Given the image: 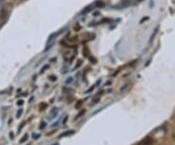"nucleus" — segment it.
Segmentation results:
<instances>
[{
	"instance_id": "obj_8",
	"label": "nucleus",
	"mask_w": 175,
	"mask_h": 145,
	"mask_svg": "<svg viewBox=\"0 0 175 145\" xmlns=\"http://www.w3.org/2000/svg\"><path fill=\"white\" fill-rule=\"evenodd\" d=\"M73 134V131H65V134H61L59 137H65V135H69V134Z\"/></svg>"
},
{
	"instance_id": "obj_15",
	"label": "nucleus",
	"mask_w": 175,
	"mask_h": 145,
	"mask_svg": "<svg viewBox=\"0 0 175 145\" xmlns=\"http://www.w3.org/2000/svg\"><path fill=\"white\" fill-rule=\"evenodd\" d=\"M71 82H72V78L69 77V79H67V80H66V84H70Z\"/></svg>"
},
{
	"instance_id": "obj_20",
	"label": "nucleus",
	"mask_w": 175,
	"mask_h": 145,
	"mask_svg": "<svg viewBox=\"0 0 175 145\" xmlns=\"http://www.w3.org/2000/svg\"><path fill=\"white\" fill-rule=\"evenodd\" d=\"M173 139H174V140H175V134H173Z\"/></svg>"
},
{
	"instance_id": "obj_7",
	"label": "nucleus",
	"mask_w": 175,
	"mask_h": 145,
	"mask_svg": "<svg viewBox=\"0 0 175 145\" xmlns=\"http://www.w3.org/2000/svg\"><path fill=\"white\" fill-rule=\"evenodd\" d=\"M82 104H83V100H79V102H78V103L75 105V107H76L77 109H78V108H80Z\"/></svg>"
},
{
	"instance_id": "obj_14",
	"label": "nucleus",
	"mask_w": 175,
	"mask_h": 145,
	"mask_svg": "<svg viewBox=\"0 0 175 145\" xmlns=\"http://www.w3.org/2000/svg\"><path fill=\"white\" fill-rule=\"evenodd\" d=\"M90 60H91V61H93V63H96V60H95L94 58H93V56H91V58H90Z\"/></svg>"
},
{
	"instance_id": "obj_16",
	"label": "nucleus",
	"mask_w": 175,
	"mask_h": 145,
	"mask_svg": "<svg viewBox=\"0 0 175 145\" xmlns=\"http://www.w3.org/2000/svg\"><path fill=\"white\" fill-rule=\"evenodd\" d=\"M50 80L51 81H56V76H50Z\"/></svg>"
},
{
	"instance_id": "obj_13",
	"label": "nucleus",
	"mask_w": 175,
	"mask_h": 145,
	"mask_svg": "<svg viewBox=\"0 0 175 145\" xmlns=\"http://www.w3.org/2000/svg\"><path fill=\"white\" fill-rule=\"evenodd\" d=\"M44 127H46V123H45V122H42V123H41V126H40V129L42 130V129L44 128Z\"/></svg>"
},
{
	"instance_id": "obj_19",
	"label": "nucleus",
	"mask_w": 175,
	"mask_h": 145,
	"mask_svg": "<svg viewBox=\"0 0 175 145\" xmlns=\"http://www.w3.org/2000/svg\"><path fill=\"white\" fill-rule=\"evenodd\" d=\"M98 14H99V12H95V13H94V16L96 17V16H97Z\"/></svg>"
},
{
	"instance_id": "obj_10",
	"label": "nucleus",
	"mask_w": 175,
	"mask_h": 145,
	"mask_svg": "<svg viewBox=\"0 0 175 145\" xmlns=\"http://www.w3.org/2000/svg\"><path fill=\"white\" fill-rule=\"evenodd\" d=\"M95 5H96V6H98V7H99V6H100V7H103V6H104V3H103V2H99V1H97V2L95 3Z\"/></svg>"
},
{
	"instance_id": "obj_2",
	"label": "nucleus",
	"mask_w": 175,
	"mask_h": 145,
	"mask_svg": "<svg viewBox=\"0 0 175 145\" xmlns=\"http://www.w3.org/2000/svg\"><path fill=\"white\" fill-rule=\"evenodd\" d=\"M83 55H84L85 58H90V50L87 46H84V49H83Z\"/></svg>"
},
{
	"instance_id": "obj_18",
	"label": "nucleus",
	"mask_w": 175,
	"mask_h": 145,
	"mask_svg": "<svg viewBox=\"0 0 175 145\" xmlns=\"http://www.w3.org/2000/svg\"><path fill=\"white\" fill-rule=\"evenodd\" d=\"M23 104H24V100L23 99H21V100L18 102V105H23Z\"/></svg>"
},
{
	"instance_id": "obj_12",
	"label": "nucleus",
	"mask_w": 175,
	"mask_h": 145,
	"mask_svg": "<svg viewBox=\"0 0 175 145\" xmlns=\"http://www.w3.org/2000/svg\"><path fill=\"white\" fill-rule=\"evenodd\" d=\"M99 100V96H96V98H94V103H97Z\"/></svg>"
},
{
	"instance_id": "obj_4",
	"label": "nucleus",
	"mask_w": 175,
	"mask_h": 145,
	"mask_svg": "<svg viewBox=\"0 0 175 145\" xmlns=\"http://www.w3.org/2000/svg\"><path fill=\"white\" fill-rule=\"evenodd\" d=\"M91 9H93V6H89V7H87V9H85L84 11H83L82 13L83 14H86V13H88V12H90Z\"/></svg>"
},
{
	"instance_id": "obj_6",
	"label": "nucleus",
	"mask_w": 175,
	"mask_h": 145,
	"mask_svg": "<svg viewBox=\"0 0 175 145\" xmlns=\"http://www.w3.org/2000/svg\"><path fill=\"white\" fill-rule=\"evenodd\" d=\"M27 137H28V135H27V134H24V137H23V138H21V141H20V142H21V143L24 142L25 140L27 139Z\"/></svg>"
},
{
	"instance_id": "obj_3",
	"label": "nucleus",
	"mask_w": 175,
	"mask_h": 145,
	"mask_svg": "<svg viewBox=\"0 0 175 145\" xmlns=\"http://www.w3.org/2000/svg\"><path fill=\"white\" fill-rule=\"evenodd\" d=\"M47 107V104L46 103H40V105H39V109H40V111H43L44 109H45Z\"/></svg>"
},
{
	"instance_id": "obj_1",
	"label": "nucleus",
	"mask_w": 175,
	"mask_h": 145,
	"mask_svg": "<svg viewBox=\"0 0 175 145\" xmlns=\"http://www.w3.org/2000/svg\"><path fill=\"white\" fill-rule=\"evenodd\" d=\"M154 143V139H153L151 137H147L144 139H142L137 145H152Z\"/></svg>"
},
{
	"instance_id": "obj_11",
	"label": "nucleus",
	"mask_w": 175,
	"mask_h": 145,
	"mask_svg": "<svg viewBox=\"0 0 175 145\" xmlns=\"http://www.w3.org/2000/svg\"><path fill=\"white\" fill-rule=\"evenodd\" d=\"M23 114V109H20L19 111H18V113H17V118H20V116Z\"/></svg>"
},
{
	"instance_id": "obj_5",
	"label": "nucleus",
	"mask_w": 175,
	"mask_h": 145,
	"mask_svg": "<svg viewBox=\"0 0 175 145\" xmlns=\"http://www.w3.org/2000/svg\"><path fill=\"white\" fill-rule=\"evenodd\" d=\"M85 112H86V110H83V111H81L80 113H79L78 114V115L76 116V118H75V120H77V119H79V118H80L82 115H84V114H85Z\"/></svg>"
},
{
	"instance_id": "obj_9",
	"label": "nucleus",
	"mask_w": 175,
	"mask_h": 145,
	"mask_svg": "<svg viewBox=\"0 0 175 145\" xmlns=\"http://www.w3.org/2000/svg\"><path fill=\"white\" fill-rule=\"evenodd\" d=\"M157 30H158V27L155 29V31H154V33L152 34V36H151V38H150V42H152V40L154 39V37H155V35H156V33H157Z\"/></svg>"
},
{
	"instance_id": "obj_17",
	"label": "nucleus",
	"mask_w": 175,
	"mask_h": 145,
	"mask_svg": "<svg viewBox=\"0 0 175 145\" xmlns=\"http://www.w3.org/2000/svg\"><path fill=\"white\" fill-rule=\"evenodd\" d=\"M81 64H82V60H79V61H78V64L76 65V66H75V69H76V68H78L79 66H80Z\"/></svg>"
}]
</instances>
